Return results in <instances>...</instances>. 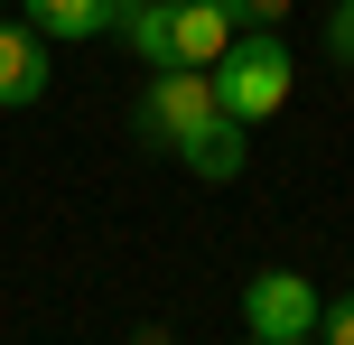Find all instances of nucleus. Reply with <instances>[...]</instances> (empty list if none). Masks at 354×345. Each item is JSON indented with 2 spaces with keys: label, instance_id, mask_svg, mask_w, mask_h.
Returning a JSON list of instances; mask_svg holds the SVG:
<instances>
[{
  "label": "nucleus",
  "instance_id": "obj_13",
  "mask_svg": "<svg viewBox=\"0 0 354 345\" xmlns=\"http://www.w3.org/2000/svg\"><path fill=\"white\" fill-rule=\"evenodd\" d=\"M0 19H10V0H0Z\"/></svg>",
  "mask_w": 354,
  "mask_h": 345
},
{
  "label": "nucleus",
  "instance_id": "obj_2",
  "mask_svg": "<svg viewBox=\"0 0 354 345\" xmlns=\"http://www.w3.org/2000/svg\"><path fill=\"white\" fill-rule=\"evenodd\" d=\"M214 112H224V103H214V75L205 66H159L149 93H140V112H131V131H140L149 149H177L196 122H214Z\"/></svg>",
  "mask_w": 354,
  "mask_h": 345
},
{
  "label": "nucleus",
  "instance_id": "obj_8",
  "mask_svg": "<svg viewBox=\"0 0 354 345\" xmlns=\"http://www.w3.org/2000/svg\"><path fill=\"white\" fill-rule=\"evenodd\" d=\"M224 10H233V28H280L289 0H224Z\"/></svg>",
  "mask_w": 354,
  "mask_h": 345
},
{
  "label": "nucleus",
  "instance_id": "obj_12",
  "mask_svg": "<svg viewBox=\"0 0 354 345\" xmlns=\"http://www.w3.org/2000/svg\"><path fill=\"white\" fill-rule=\"evenodd\" d=\"M140 345H168V336H140Z\"/></svg>",
  "mask_w": 354,
  "mask_h": 345
},
{
  "label": "nucleus",
  "instance_id": "obj_1",
  "mask_svg": "<svg viewBox=\"0 0 354 345\" xmlns=\"http://www.w3.org/2000/svg\"><path fill=\"white\" fill-rule=\"evenodd\" d=\"M205 75H214V103H224L243 131H261L270 112L289 103V75H299V66H289V37H280V28H243Z\"/></svg>",
  "mask_w": 354,
  "mask_h": 345
},
{
  "label": "nucleus",
  "instance_id": "obj_4",
  "mask_svg": "<svg viewBox=\"0 0 354 345\" xmlns=\"http://www.w3.org/2000/svg\"><path fill=\"white\" fill-rule=\"evenodd\" d=\"M47 75H56V47L37 28H10V19H0V112H28L37 93H47Z\"/></svg>",
  "mask_w": 354,
  "mask_h": 345
},
{
  "label": "nucleus",
  "instance_id": "obj_10",
  "mask_svg": "<svg viewBox=\"0 0 354 345\" xmlns=\"http://www.w3.org/2000/svg\"><path fill=\"white\" fill-rule=\"evenodd\" d=\"M326 56L354 66V0H336V19H326Z\"/></svg>",
  "mask_w": 354,
  "mask_h": 345
},
{
  "label": "nucleus",
  "instance_id": "obj_5",
  "mask_svg": "<svg viewBox=\"0 0 354 345\" xmlns=\"http://www.w3.org/2000/svg\"><path fill=\"white\" fill-rule=\"evenodd\" d=\"M28 10V28L47 37V47H84V37H112V19H122V0H19Z\"/></svg>",
  "mask_w": 354,
  "mask_h": 345
},
{
  "label": "nucleus",
  "instance_id": "obj_9",
  "mask_svg": "<svg viewBox=\"0 0 354 345\" xmlns=\"http://www.w3.org/2000/svg\"><path fill=\"white\" fill-rule=\"evenodd\" d=\"M317 345H354V299H326V317H317Z\"/></svg>",
  "mask_w": 354,
  "mask_h": 345
},
{
  "label": "nucleus",
  "instance_id": "obj_11",
  "mask_svg": "<svg viewBox=\"0 0 354 345\" xmlns=\"http://www.w3.org/2000/svg\"><path fill=\"white\" fill-rule=\"evenodd\" d=\"M252 345H317V336H252Z\"/></svg>",
  "mask_w": 354,
  "mask_h": 345
},
{
  "label": "nucleus",
  "instance_id": "obj_6",
  "mask_svg": "<svg viewBox=\"0 0 354 345\" xmlns=\"http://www.w3.org/2000/svg\"><path fill=\"white\" fill-rule=\"evenodd\" d=\"M177 159L196 168V178H243V159H252V140H243V122H233V112H214V122H196L187 140H177Z\"/></svg>",
  "mask_w": 354,
  "mask_h": 345
},
{
  "label": "nucleus",
  "instance_id": "obj_3",
  "mask_svg": "<svg viewBox=\"0 0 354 345\" xmlns=\"http://www.w3.org/2000/svg\"><path fill=\"white\" fill-rule=\"evenodd\" d=\"M317 317H326V299H317L308 271H252L243 280V327L252 336H317Z\"/></svg>",
  "mask_w": 354,
  "mask_h": 345
},
{
  "label": "nucleus",
  "instance_id": "obj_7",
  "mask_svg": "<svg viewBox=\"0 0 354 345\" xmlns=\"http://www.w3.org/2000/svg\"><path fill=\"white\" fill-rule=\"evenodd\" d=\"M233 37H243V28H233L224 0H177V66H214Z\"/></svg>",
  "mask_w": 354,
  "mask_h": 345
}]
</instances>
